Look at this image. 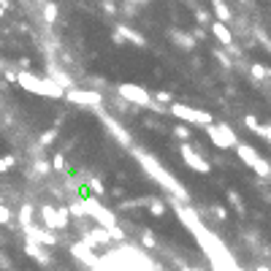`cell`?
Returning a JSON list of instances; mask_svg holds the SVG:
<instances>
[{
	"label": "cell",
	"mask_w": 271,
	"mask_h": 271,
	"mask_svg": "<svg viewBox=\"0 0 271 271\" xmlns=\"http://www.w3.org/2000/svg\"><path fill=\"white\" fill-rule=\"evenodd\" d=\"M214 33H217V38H220L223 43H231V33L225 30V24H223V22H217V24H214Z\"/></svg>",
	"instance_id": "cell-1"
},
{
	"label": "cell",
	"mask_w": 271,
	"mask_h": 271,
	"mask_svg": "<svg viewBox=\"0 0 271 271\" xmlns=\"http://www.w3.org/2000/svg\"><path fill=\"white\" fill-rule=\"evenodd\" d=\"M214 11H217V16H220V22H225V19H231V11L223 6V0H214Z\"/></svg>",
	"instance_id": "cell-2"
},
{
	"label": "cell",
	"mask_w": 271,
	"mask_h": 271,
	"mask_svg": "<svg viewBox=\"0 0 271 271\" xmlns=\"http://www.w3.org/2000/svg\"><path fill=\"white\" fill-rule=\"evenodd\" d=\"M79 198L82 201H87V198H92V190L87 187V185H79Z\"/></svg>",
	"instance_id": "cell-3"
}]
</instances>
